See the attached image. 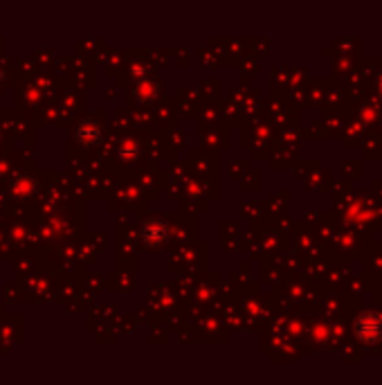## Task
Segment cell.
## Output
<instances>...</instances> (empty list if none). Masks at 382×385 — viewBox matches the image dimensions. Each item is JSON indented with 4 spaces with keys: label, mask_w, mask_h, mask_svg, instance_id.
<instances>
[{
    "label": "cell",
    "mask_w": 382,
    "mask_h": 385,
    "mask_svg": "<svg viewBox=\"0 0 382 385\" xmlns=\"http://www.w3.org/2000/svg\"><path fill=\"white\" fill-rule=\"evenodd\" d=\"M77 142L84 144V147H95V144L101 140V129L97 122H92V119H86V122L79 124L77 129Z\"/></svg>",
    "instance_id": "cell-2"
},
{
    "label": "cell",
    "mask_w": 382,
    "mask_h": 385,
    "mask_svg": "<svg viewBox=\"0 0 382 385\" xmlns=\"http://www.w3.org/2000/svg\"><path fill=\"white\" fill-rule=\"evenodd\" d=\"M3 77H5V68H3V63H0V82H3Z\"/></svg>",
    "instance_id": "cell-5"
},
{
    "label": "cell",
    "mask_w": 382,
    "mask_h": 385,
    "mask_svg": "<svg viewBox=\"0 0 382 385\" xmlns=\"http://www.w3.org/2000/svg\"><path fill=\"white\" fill-rule=\"evenodd\" d=\"M355 334L364 342H373L382 336V320L376 313H366L360 318L358 325H355Z\"/></svg>",
    "instance_id": "cell-1"
},
{
    "label": "cell",
    "mask_w": 382,
    "mask_h": 385,
    "mask_svg": "<svg viewBox=\"0 0 382 385\" xmlns=\"http://www.w3.org/2000/svg\"><path fill=\"white\" fill-rule=\"evenodd\" d=\"M34 190H36L34 178H30V176H21V178L14 183V188H11V194L18 196V198H28V196L34 194Z\"/></svg>",
    "instance_id": "cell-3"
},
{
    "label": "cell",
    "mask_w": 382,
    "mask_h": 385,
    "mask_svg": "<svg viewBox=\"0 0 382 385\" xmlns=\"http://www.w3.org/2000/svg\"><path fill=\"white\" fill-rule=\"evenodd\" d=\"M144 239L149 244H157L160 239H164V228L157 221H151L149 225H144Z\"/></svg>",
    "instance_id": "cell-4"
}]
</instances>
